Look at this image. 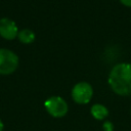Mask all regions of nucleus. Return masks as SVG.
<instances>
[{
    "label": "nucleus",
    "instance_id": "10",
    "mask_svg": "<svg viewBox=\"0 0 131 131\" xmlns=\"http://www.w3.org/2000/svg\"><path fill=\"white\" fill-rule=\"evenodd\" d=\"M3 128H4V124H3L2 120L0 119V131H3Z\"/></svg>",
    "mask_w": 131,
    "mask_h": 131
},
{
    "label": "nucleus",
    "instance_id": "1",
    "mask_svg": "<svg viewBox=\"0 0 131 131\" xmlns=\"http://www.w3.org/2000/svg\"><path fill=\"white\" fill-rule=\"evenodd\" d=\"M107 82L115 93L122 96L131 95V63L116 64L110 72Z\"/></svg>",
    "mask_w": 131,
    "mask_h": 131
},
{
    "label": "nucleus",
    "instance_id": "9",
    "mask_svg": "<svg viewBox=\"0 0 131 131\" xmlns=\"http://www.w3.org/2000/svg\"><path fill=\"white\" fill-rule=\"evenodd\" d=\"M120 2L127 7H131V0H120Z\"/></svg>",
    "mask_w": 131,
    "mask_h": 131
},
{
    "label": "nucleus",
    "instance_id": "5",
    "mask_svg": "<svg viewBox=\"0 0 131 131\" xmlns=\"http://www.w3.org/2000/svg\"><path fill=\"white\" fill-rule=\"evenodd\" d=\"M18 29L16 24L7 17H3L0 19V36L7 40H12L17 37Z\"/></svg>",
    "mask_w": 131,
    "mask_h": 131
},
{
    "label": "nucleus",
    "instance_id": "4",
    "mask_svg": "<svg viewBox=\"0 0 131 131\" xmlns=\"http://www.w3.org/2000/svg\"><path fill=\"white\" fill-rule=\"evenodd\" d=\"M93 95V89L87 82H79L72 89V97L79 104L88 103Z\"/></svg>",
    "mask_w": 131,
    "mask_h": 131
},
{
    "label": "nucleus",
    "instance_id": "8",
    "mask_svg": "<svg viewBox=\"0 0 131 131\" xmlns=\"http://www.w3.org/2000/svg\"><path fill=\"white\" fill-rule=\"evenodd\" d=\"M103 131H114V125L112 122L106 121L103 123Z\"/></svg>",
    "mask_w": 131,
    "mask_h": 131
},
{
    "label": "nucleus",
    "instance_id": "3",
    "mask_svg": "<svg viewBox=\"0 0 131 131\" xmlns=\"http://www.w3.org/2000/svg\"><path fill=\"white\" fill-rule=\"evenodd\" d=\"M44 106L49 115L54 118H61L68 113V104L60 96H51L45 100Z\"/></svg>",
    "mask_w": 131,
    "mask_h": 131
},
{
    "label": "nucleus",
    "instance_id": "6",
    "mask_svg": "<svg viewBox=\"0 0 131 131\" xmlns=\"http://www.w3.org/2000/svg\"><path fill=\"white\" fill-rule=\"evenodd\" d=\"M91 115L96 119V120H103L107 117L108 115V111L107 108L102 105V104H99V103H96V104H93L91 106Z\"/></svg>",
    "mask_w": 131,
    "mask_h": 131
},
{
    "label": "nucleus",
    "instance_id": "2",
    "mask_svg": "<svg viewBox=\"0 0 131 131\" xmlns=\"http://www.w3.org/2000/svg\"><path fill=\"white\" fill-rule=\"evenodd\" d=\"M18 67V56L7 48H0V75L12 74Z\"/></svg>",
    "mask_w": 131,
    "mask_h": 131
},
{
    "label": "nucleus",
    "instance_id": "7",
    "mask_svg": "<svg viewBox=\"0 0 131 131\" xmlns=\"http://www.w3.org/2000/svg\"><path fill=\"white\" fill-rule=\"evenodd\" d=\"M17 38L21 43L30 44L35 40V33L30 29H24L21 31H18Z\"/></svg>",
    "mask_w": 131,
    "mask_h": 131
}]
</instances>
